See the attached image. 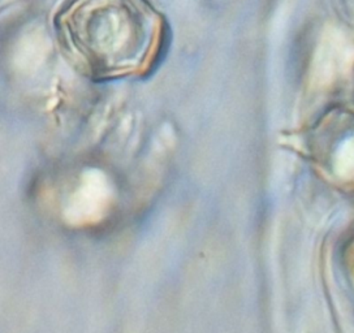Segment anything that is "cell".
Here are the masks:
<instances>
[{"label":"cell","mask_w":354,"mask_h":333,"mask_svg":"<svg viewBox=\"0 0 354 333\" xmlns=\"http://www.w3.org/2000/svg\"><path fill=\"white\" fill-rule=\"evenodd\" d=\"M336 171L343 178H354V137L342 146L336 158Z\"/></svg>","instance_id":"cell-3"},{"label":"cell","mask_w":354,"mask_h":333,"mask_svg":"<svg viewBox=\"0 0 354 333\" xmlns=\"http://www.w3.org/2000/svg\"><path fill=\"white\" fill-rule=\"evenodd\" d=\"M60 23L69 50L93 76L132 75L147 64L155 19L144 0H75Z\"/></svg>","instance_id":"cell-1"},{"label":"cell","mask_w":354,"mask_h":333,"mask_svg":"<svg viewBox=\"0 0 354 333\" xmlns=\"http://www.w3.org/2000/svg\"><path fill=\"white\" fill-rule=\"evenodd\" d=\"M353 48L344 39L343 35L332 33L322 42L315 57L314 75L323 84L342 73L352 63Z\"/></svg>","instance_id":"cell-2"}]
</instances>
